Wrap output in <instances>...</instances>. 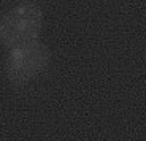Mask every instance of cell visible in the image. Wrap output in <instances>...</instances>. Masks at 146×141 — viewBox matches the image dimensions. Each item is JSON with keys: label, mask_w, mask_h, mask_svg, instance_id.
<instances>
[{"label": "cell", "mask_w": 146, "mask_h": 141, "mask_svg": "<svg viewBox=\"0 0 146 141\" xmlns=\"http://www.w3.org/2000/svg\"><path fill=\"white\" fill-rule=\"evenodd\" d=\"M51 62V51L40 41L22 44L10 49L7 59L8 79L15 86H22L40 75Z\"/></svg>", "instance_id": "2"}, {"label": "cell", "mask_w": 146, "mask_h": 141, "mask_svg": "<svg viewBox=\"0 0 146 141\" xmlns=\"http://www.w3.org/2000/svg\"><path fill=\"white\" fill-rule=\"evenodd\" d=\"M43 27V10L35 2H22L0 18V41L7 48L38 40Z\"/></svg>", "instance_id": "1"}]
</instances>
